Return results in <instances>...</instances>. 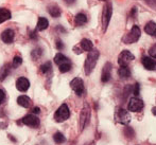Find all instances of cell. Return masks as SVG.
Instances as JSON below:
<instances>
[{"mask_svg": "<svg viewBox=\"0 0 156 145\" xmlns=\"http://www.w3.org/2000/svg\"><path fill=\"white\" fill-rule=\"evenodd\" d=\"M99 55H100V53H99L98 50H91V51L88 52V55H87L84 64V71L86 75H89L94 71V67L97 65V61H98Z\"/></svg>", "mask_w": 156, "mask_h": 145, "instance_id": "cell-1", "label": "cell"}, {"mask_svg": "<svg viewBox=\"0 0 156 145\" xmlns=\"http://www.w3.org/2000/svg\"><path fill=\"white\" fill-rule=\"evenodd\" d=\"M81 49L83 50V51H91V50H94V43L91 40H89V39L87 38H84L81 40Z\"/></svg>", "mask_w": 156, "mask_h": 145, "instance_id": "cell-19", "label": "cell"}, {"mask_svg": "<svg viewBox=\"0 0 156 145\" xmlns=\"http://www.w3.org/2000/svg\"><path fill=\"white\" fill-rule=\"evenodd\" d=\"M146 3L148 4L152 10L156 11V0H146Z\"/></svg>", "mask_w": 156, "mask_h": 145, "instance_id": "cell-32", "label": "cell"}, {"mask_svg": "<svg viewBox=\"0 0 156 145\" xmlns=\"http://www.w3.org/2000/svg\"><path fill=\"white\" fill-rule=\"evenodd\" d=\"M48 26H49V21H48L46 18H44V17H41V18L38 19V21H37L36 29L38 31H44V30L47 29Z\"/></svg>", "mask_w": 156, "mask_h": 145, "instance_id": "cell-21", "label": "cell"}, {"mask_svg": "<svg viewBox=\"0 0 156 145\" xmlns=\"http://www.w3.org/2000/svg\"><path fill=\"white\" fill-rule=\"evenodd\" d=\"M86 145H96V144H94V142H90V143H88V144H86Z\"/></svg>", "mask_w": 156, "mask_h": 145, "instance_id": "cell-40", "label": "cell"}, {"mask_svg": "<svg viewBox=\"0 0 156 145\" xmlns=\"http://www.w3.org/2000/svg\"><path fill=\"white\" fill-rule=\"evenodd\" d=\"M148 52H149V55H150V57L156 58V43H154L153 46H151Z\"/></svg>", "mask_w": 156, "mask_h": 145, "instance_id": "cell-30", "label": "cell"}, {"mask_svg": "<svg viewBox=\"0 0 156 145\" xmlns=\"http://www.w3.org/2000/svg\"><path fill=\"white\" fill-rule=\"evenodd\" d=\"M144 108V103L142 100L138 98L137 96H134L129 100L127 109L132 112H141Z\"/></svg>", "mask_w": 156, "mask_h": 145, "instance_id": "cell-7", "label": "cell"}, {"mask_svg": "<svg viewBox=\"0 0 156 145\" xmlns=\"http://www.w3.org/2000/svg\"><path fill=\"white\" fill-rule=\"evenodd\" d=\"M136 14H137V8L136 6H134V8H132V12H131V16H136Z\"/></svg>", "mask_w": 156, "mask_h": 145, "instance_id": "cell-35", "label": "cell"}, {"mask_svg": "<svg viewBox=\"0 0 156 145\" xmlns=\"http://www.w3.org/2000/svg\"><path fill=\"white\" fill-rule=\"evenodd\" d=\"M11 18V12L6 9H0V23Z\"/></svg>", "mask_w": 156, "mask_h": 145, "instance_id": "cell-22", "label": "cell"}, {"mask_svg": "<svg viewBox=\"0 0 156 145\" xmlns=\"http://www.w3.org/2000/svg\"><path fill=\"white\" fill-rule=\"evenodd\" d=\"M100 1H106V0H100Z\"/></svg>", "mask_w": 156, "mask_h": 145, "instance_id": "cell-41", "label": "cell"}, {"mask_svg": "<svg viewBox=\"0 0 156 145\" xmlns=\"http://www.w3.org/2000/svg\"><path fill=\"white\" fill-rule=\"evenodd\" d=\"M23 64V58L20 56H15L14 59H13V63H12V66L14 68H18L19 66Z\"/></svg>", "mask_w": 156, "mask_h": 145, "instance_id": "cell-29", "label": "cell"}, {"mask_svg": "<svg viewBox=\"0 0 156 145\" xmlns=\"http://www.w3.org/2000/svg\"><path fill=\"white\" fill-rule=\"evenodd\" d=\"M124 135H125V137L129 138V139H133L134 136H135V131H134V129L132 128V127L125 126V128H124Z\"/></svg>", "mask_w": 156, "mask_h": 145, "instance_id": "cell-27", "label": "cell"}, {"mask_svg": "<svg viewBox=\"0 0 156 145\" xmlns=\"http://www.w3.org/2000/svg\"><path fill=\"white\" fill-rule=\"evenodd\" d=\"M48 11H49V14L51 15L52 17H54V18H58V17L61 16V10L58 6H56V5L50 6Z\"/></svg>", "mask_w": 156, "mask_h": 145, "instance_id": "cell-24", "label": "cell"}, {"mask_svg": "<svg viewBox=\"0 0 156 145\" xmlns=\"http://www.w3.org/2000/svg\"><path fill=\"white\" fill-rule=\"evenodd\" d=\"M112 68H113V66H112L111 63H106L104 65V67H103V69H102V74H101V81H102L103 83H107L111 80Z\"/></svg>", "mask_w": 156, "mask_h": 145, "instance_id": "cell-12", "label": "cell"}, {"mask_svg": "<svg viewBox=\"0 0 156 145\" xmlns=\"http://www.w3.org/2000/svg\"><path fill=\"white\" fill-rule=\"evenodd\" d=\"M33 112H34V113H39V108H38V107H36V108L33 109Z\"/></svg>", "mask_w": 156, "mask_h": 145, "instance_id": "cell-38", "label": "cell"}, {"mask_svg": "<svg viewBox=\"0 0 156 145\" xmlns=\"http://www.w3.org/2000/svg\"><path fill=\"white\" fill-rule=\"evenodd\" d=\"M87 22V16L83 13H79L78 15H76L74 17V23L76 27H82Z\"/></svg>", "mask_w": 156, "mask_h": 145, "instance_id": "cell-18", "label": "cell"}, {"mask_svg": "<svg viewBox=\"0 0 156 145\" xmlns=\"http://www.w3.org/2000/svg\"><path fill=\"white\" fill-rule=\"evenodd\" d=\"M118 75L121 80H126L131 78V70L129 69L127 66H120L118 69Z\"/></svg>", "mask_w": 156, "mask_h": 145, "instance_id": "cell-16", "label": "cell"}, {"mask_svg": "<svg viewBox=\"0 0 156 145\" xmlns=\"http://www.w3.org/2000/svg\"><path fill=\"white\" fill-rule=\"evenodd\" d=\"M115 120H116V122L126 126V125H129V123L131 122V116H129V111L125 110V109L117 108L115 111Z\"/></svg>", "mask_w": 156, "mask_h": 145, "instance_id": "cell-5", "label": "cell"}, {"mask_svg": "<svg viewBox=\"0 0 156 145\" xmlns=\"http://www.w3.org/2000/svg\"><path fill=\"white\" fill-rule=\"evenodd\" d=\"M73 51H74V53H76V54H81V53H82V51H81V50L79 49L78 47H74L73 48Z\"/></svg>", "mask_w": 156, "mask_h": 145, "instance_id": "cell-36", "label": "cell"}, {"mask_svg": "<svg viewBox=\"0 0 156 145\" xmlns=\"http://www.w3.org/2000/svg\"><path fill=\"white\" fill-rule=\"evenodd\" d=\"M9 73H10V65L3 66L1 68V70H0V82L5 80V78L9 75Z\"/></svg>", "mask_w": 156, "mask_h": 145, "instance_id": "cell-23", "label": "cell"}, {"mask_svg": "<svg viewBox=\"0 0 156 145\" xmlns=\"http://www.w3.org/2000/svg\"><path fill=\"white\" fill-rule=\"evenodd\" d=\"M70 87L71 89L78 94L79 96L83 95L85 91V87H84V82H83L82 78H76L70 82Z\"/></svg>", "mask_w": 156, "mask_h": 145, "instance_id": "cell-9", "label": "cell"}, {"mask_svg": "<svg viewBox=\"0 0 156 145\" xmlns=\"http://www.w3.org/2000/svg\"><path fill=\"white\" fill-rule=\"evenodd\" d=\"M23 123L27 126L30 127H38L41 122H39V119L34 115H28L23 119Z\"/></svg>", "mask_w": 156, "mask_h": 145, "instance_id": "cell-11", "label": "cell"}, {"mask_svg": "<svg viewBox=\"0 0 156 145\" xmlns=\"http://www.w3.org/2000/svg\"><path fill=\"white\" fill-rule=\"evenodd\" d=\"M141 63L144 67L147 70H155L156 69V60L152 57H148V56H144L141 58Z\"/></svg>", "mask_w": 156, "mask_h": 145, "instance_id": "cell-14", "label": "cell"}, {"mask_svg": "<svg viewBox=\"0 0 156 145\" xmlns=\"http://www.w3.org/2000/svg\"><path fill=\"white\" fill-rule=\"evenodd\" d=\"M135 59V56L129 51V50H123L118 56V64L120 66H127L131 61Z\"/></svg>", "mask_w": 156, "mask_h": 145, "instance_id": "cell-10", "label": "cell"}, {"mask_svg": "<svg viewBox=\"0 0 156 145\" xmlns=\"http://www.w3.org/2000/svg\"><path fill=\"white\" fill-rule=\"evenodd\" d=\"M64 2H65V3H67V4H72V3H74V2H76V0H64Z\"/></svg>", "mask_w": 156, "mask_h": 145, "instance_id": "cell-37", "label": "cell"}, {"mask_svg": "<svg viewBox=\"0 0 156 145\" xmlns=\"http://www.w3.org/2000/svg\"><path fill=\"white\" fill-rule=\"evenodd\" d=\"M56 49L63 50L64 49V43L62 40H56Z\"/></svg>", "mask_w": 156, "mask_h": 145, "instance_id": "cell-33", "label": "cell"}, {"mask_svg": "<svg viewBox=\"0 0 156 145\" xmlns=\"http://www.w3.org/2000/svg\"><path fill=\"white\" fill-rule=\"evenodd\" d=\"M41 72H43L44 74H49L51 73V70H52V66H51V63H46L44 64V65L41 66Z\"/></svg>", "mask_w": 156, "mask_h": 145, "instance_id": "cell-25", "label": "cell"}, {"mask_svg": "<svg viewBox=\"0 0 156 145\" xmlns=\"http://www.w3.org/2000/svg\"><path fill=\"white\" fill-rule=\"evenodd\" d=\"M30 82L26 78H19L16 82V88L21 92H25L29 89Z\"/></svg>", "mask_w": 156, "mask_h": 145, "instance_id": "cell-15", "label": "cell"}, {"mask_svg": "<svg viewBox=\"0 0 156 145\" xmlns=\"http://www.w3.org/2000/svg\"><path fill=\"white\" fill-rule=\"evenodd\" d=\"M70 116V111H69V108L66 104H63L58 107V109L55 111L54 113V120L56 122L61 123V122H64L66 121L67 119H69Z\"/></svg>", "mask_w": 156, "mask_h": 145, "instance_id": "cell-6", "label": "cell"}, {"mask_svg": "<svg viewBox=\"0 0 156 145\" xmlns=\"http://www.w3.org/2000/svg\"><path fill=\"white\" fill-rule=\"evenodd\" d=\"M139 90H140V85L138 83H136L135 85H133V89H132V93L135 96H137L139 94Z\"/></svg>", "mask_w": 156, "mask_h": 145, "instance_id": "cell-31", "label": "cell"}, {"mask_svg": "<svg viewBox=\"0 0 156 145\" xmlns=\"http://www.w3.org/2000/svg\"><path fill=\"white\" fill-rule=\"evenodd\" d=\"M144 32L148 35L156 37V22L154 21H149L144 27Z\"/></svg>", "mask_w": 156, "mask_h": 145, "instance_id": "cell-17", "label": "cell"}, {"mask_svg": "<svg viewBox=\"0 0 156 145\" xmlns=\"http://www.w3.org/2000/svg\"><path fill=\"white\" fill-rule=\"evenodd\" d=\"M14 31L11 29H6L1 33V39L4 43H12L13 40H14Z\"/></svg>", "mask_w": 156, "mask_h": 145, "instance_id": "cell-13", "label": "cell"}, {"mask_svg": "<svg viewBox=\"0 0 156 145\" xmlns=\"http://www.w3.org/2000/svg\"><path fill=\"white\" fill-rule=\"evenodd\" d=\"M112 14H113V6H112L111 2H107L106 4L103 8V12H102V28H103V32H105L109 25V21L112 18Z\"/></svg>", "mask_w": 156, "mask_h": 145, "instance_id": "cell-4", "label": "cell"}, {"mask_svg": "<svg viewBox=\"0 0 156 145\" xmlns=\"http://www.w3.org/2000/svg\"><path fill=\"white\" fill-rule=\"evenodd\" d=\"M41 54H43V51H41V48H37V49L33 50L31 55H32V58L36 60V59H38L39 57H41Z\"/></svg>", "mask_w": 156, "mask_h": 145, "instance_id": "cell-28", "label": "cell"}, {"mask_svg": "<svg viewBox=\"0 0 156 145\" xmlns=\"http://www.w3.org/2000/svg\"><path fill=\"white\" fill-rule=\"evenodd\" d=\"M140 36H141V31H140L138 26H133L127 34H125L122 37V43L125 45H131V43H135L139 40Z\"/></svg>", "mask_w": 156, "mask_h": 145, "instance_id": "cell-2", "label": "cell"}, {"mask_svg": "<svg viewBox=\"0 0 156 145\" xmlns=\"http://www.w3.org/2000/svg\"><path fill=\"white\" fill-rule=\"evenodd\" d=\"M53 140H54V142H55V143H58V144H62V143H64V142L66 141V138L64 137L63 133H56L55 135L53 136Z\"/></svg>", "mask_w": 156, "mask_h": 145, "instance_id": "cell-26", "label": "cell"}, {"mask_svg": "<svg viewBox=\"0 0 156 145\" xmlns=\"http://www.w3.org/2000/svg\"><path fill=\"white\" fill-rule=\"evenodd\" d=\"M90 119V107L88 104H85L80 115V129L83 130Z\"/></svg>", "mask_w": 156, "mask_h": 145, "instance_id": "cell-8", "label": "cell"}, {"mask_svg": "<svg viewBox=\"0 0 156 145\" xmlns=\"http://www.w3.org/2000/svg\"><path fill=\"white\" fill-rule=\"evenodd\" d=\"M54 63L58 66V69L62 73H66L71 69V61L62 53H58L54 56Z\"/></svg>", "mask_w": 156, "mask_h": 145, "instance_id": "cell-3", "label": "cell"}, {"mask_svg": "<svg viewBox=\"0 0 156 145\" xmlns=\"http://www.w3.org/2000/svg\"><path fill=\"white\" fill-rule=\"evenodd\" d=\"M152 113L154 116H156V107H153V108H152Z\"/></svg>", "mask_w": 156, "mask_h": 145, "instance_id": "cell-39", "label": "cell"}, {"mask_svg": "<svg viewBox=\"0 0 156 145\" xmlns=\"http://www.w3.org/2000/svg\"><path fill=\"white\" fill-rule=\"evenodd\" d=\"M17 103H18V105L25 107V108H29L30 105H31V100L27 95H20L17 98Z\"/></svg>", "mask_w": 156, "mask_h": 145, "instance_id": "cell-20", "label": "cell"}, {"mask_svg": "<svg viewBox=\"0 0 156 145\" xmlns=\"http://www.w3.org/2000/svg\"><path fill=\"white\" fill-rule=\"evenodd\" d=\"M4 98H5V93H4L3 90L0 89V105H1V103L4 101Z\"/></svg>", "mask_w": 156, "mask_h": 145, "instance_id": "cell-34", "label": "cell"}]
</instances>
